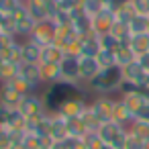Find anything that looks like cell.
Listing matches in <instances>:
<instances>
[{"label": "cell", "mask_w": 149, "mask_h": 149, "mask_svg": "<svg viewBox=\"0 0 149 149\" xmlns=\"http://www.w3.org/2000/svg\"><path fill=\"white\" fill-rule=\"evenodd\" d=\"M123 82H125L123 70L118 65H114V68L100 70L94 80H90L88 84H82V86H86V92H92L96 96H108L112 92H118Z\"/></svg>", "instance_id": "obj_1"}, {"label": "cell", "mask_w": 149, "mask_h": 149, "mask_svg": "<svg viewBox=\"0 0 149 149\" xmlns=\"http://www.w3.org/2000/svg\"><path fill=\"white\" fill-rule=\"evenodd\" d=\"M78 90H80V88H76V86H68V84H61V82H57V84H49L47 90H45V94H43L45 110H47L49 114H55V112L59 110V106H61L72 94H76Z\"/></svg>", "instance_id": "obj_2"}, {"label": "cell", "mask_w": 149, "mask_h": 149, "mask_svg": "<svg viewBox=\"0 0 149 149\" xmlns=\"http://www.w3.org/2000/svg\"><path fill=\"white\" fill-rule=\"evenodd\" d=\"M127 133H129V129H127V127H120V125L114 123V120L102 123L100 129H98V137H100L106 145H112L114 149H123V147H125Z\"/></svg>", "instance_id": "obj_3"}, {"label": "cell", "mask_w": 149, "mask_h": 149, "mask_svg": "<svg viewBox=\"0 0 149 149\" xmlns=\"http://www.w3.org/2000/svg\"><path fill=\"white\" fill-rule=\"evenodd\" d=\"M10 19H13V23H15V33H17V37L29 39V35H31V31H33V27H35V19L29 15L25 2L10 15Z\"/></svg>", "instance_id": "obj_4"}, {"label": "cell", "mask_w": 149, "mask_h": 149, "mask_svg": "<svg viewBox=\"0 0 149 149\" xmlns=\"http://www.w3.org/2000/svg\"><path fill=\"white\" fill-rule=\"evenodd\" d=\"M61 68V84H68V86H76L80 88L82 82H80V57H70L65 55L59 63Z\"/></svg>", "instance_id": "obj_5"}, {"label": "cell", "mask_w": 149, "mask_h": 149, "mask_svg": "<svg viewBox=\"0 0 149 149\" xmlns=\"http://www.w3.org/2000/svg\"><path fill=\"white\" fill-rule=\"evenodd\" d=\"M19 112L25 116V118H35V116H41L45 114V104H43V96H39L37 92L29 94V96H23L21 104H19Z\"/></svg>", "instance_id": "obj_6"}, {"label": "cell", "mask_w": 149, "mask_h": 149, "mask_svg": "<svg viewBox=\"0 0 149 149\" xmlns=\"http://www.w3.org/2000/svg\"><path fill=\"white\" fill-rule=\"evenodd\" d=\"M29 39L35 41V43L41 45V47L53 43V39H55V25H53V21H41V23H35V27H33Z\"/></svg>", "instance_id": "obj_7"}, {"label": "cell", "mask_w": 149, "mask_h": 149, "mask_svg": "<svg viewBox=\"0 0 149 149\" xmlns=\"http://www.w3.org/2000/svg\"><path fill=\"white\" fill-rule=\"evenodd\" d=\"M2 129L10 133H27V118L19 112V108H2Z\"/></svg>", "instance_id": "obj_8"}, {"label": "cell", "mask_w": 149, "mask_h": 149, "mask_svg": "<svg viewBox=\"0 0 149 149\" xmlns=\"http://www.w3.org/2000/svg\"><path fill=\"white\" fill-rule=\"evenodd\" d=\"M86 108H88V102L84 100V96H80V94L76 92V94H72V96L59 106V110H57L55 114H61L63 118H74V116H80Z\"/></svg>", "instance_id": "obj_9"}, {"label": "cell", "mask_w": 149, "mask_h": 149, "mask_svg": "<svg viewBox=\"0 0 149 149\" xmlns=\"http://www.w3.org/2000/svg\"><path fill=\"white\" fill-rule=\"evenodd\" d=\"M114 102H116V98H110V96H96V98L90 102V106H92V110L96 112V116H98L102 123H108V120H112Z\"/></svg>", "instance_id": "obj_10"}, {"label": "cell", "mask_w": 149, "mask_h": 149, "mask_svg": "<svg viewBox=\"0 0 149 149\" xmlns=\"http://www.w3.org/2000/svg\"><path fill=\"white\" fill-rule=\"evenodd\" d=\"M112 25H114V13L112 10H100L98 15H94L92 17V31L96 33V35H106V33H110V29H112Z\"/></svg>", "instance_id": "obj_11"}, {"label": "cell", "mask_w": 149, "mask_h": 149, "mask_svg": "<svg viewBox=\"0 0 149 149\" xmlns=\"http://www.w3.org/2000/svg\"><path fill=\"white\" fill-rule=\"evenodd\" d=\"M49 127H51V114L49 112H45L41 116H35V118H27V133H35V135H41V137H49Z\"/></svg>", "instance_id": "obj_12"}, {"label": "cell", "mask_w": 149, "mask_h": 149, "mask_svg": "<svg viewBox=\"0 0 149 149\" xmlns=\"http://www.w3.org/2000/svg\"><path fill=\"white\" fill-rule=\"evenodd\" d=\"M21 100H23V96L10 84H0V106L2 108H8V110L19 108Z\"/></svg>", "instance_id": "obj_13"}, {"label": "cell", "mask_w": 149, "mask_h": 149, "mask_svg": "<svg viewBox=\"0 0 149 149\" xmlns=\"http://www.w3.org/2000/svg\"><path fill=\"white\" fill-rule=\"evenodd\" d=\"M100 63L96 61V57H80V82L88 84L90 80H94L100 72Z\"/></svg>", "instance_id": "obj_14"}, {"label": "cell", "mask_w": 149, "mask_h": 149, "mask_svg": "<svg viewBox=\"0 0 149 149\" xmlns=\"http://www.w3.org/2000/svg\"><path fill=\"white\" fill-rule=\"evenodd\" d=\"M72 29H74L80 37H84V35H88V33H94V31H92V17L86 15L84 10H74V13H72Z\"/></svg>", "instance_id": "obj_15"}, {"label": "cell", "mask_w": 149, "mask_h": 149, "mask_svg": "<svg viewBox=\"0 0 149 149\" xmlns=\"http://www.w3.org/2000/svg\"><path fill=\"white\" fill-rule=\"evenodd\" d=\"M80 45H82V57H96L102 49L96 33H88V35L80 37Z\"/></svg>", "instance_id": "obj_16"}, {"label": "cell", "mask_w": 149, "mask_h": 149, "mask_svg": "<svg viewBox=\"0 0 149 149\" xmlns=\"http://www.w3.org/2000/svg\"><path fill=\"white\" fill-rule=\"evenodd\" d=\"M123 70V78H125V82H133V84H145V80H147V72L137 63V59L133 61V63H127L125 68H120Z\"/></svg>", "instance_id": "obj_17"}, {"label": "cell", "mask_w": 149, "mask_h": 149, "mask_svg": "<svg viewBox=\"0 0 149 149\" xmlns=\"http://www.w3.org/2000/svg\"><path fill=\"white\" fill-rule=\"evenodd\" d=\"M112 120L114 123H118L120 127H131L133 125V120H135V114L125 106V102L120 100V98H116V102H114V110H112Z\"/></svg>", "instance_id": "obj_18"}, {"label": "cell", "mask_w": 149, "mask_h": 149, "mask_svg": "<svg viewBox=\"0 0 149 149\" xmlns=\"http://www.w3.org/2000/svg\"><path fill=\"white\" fill-rule=\"evenodd\" d=\"M49 137L51 141H63L70 137L68 133V123L61 114H51V127H49Z\"/></svg>", "instance_id": "obj_19"}, {"label": "cell", "mask_w": 149, "mask_h": 149, "mask_svg": "<svg viewBox=\"0 0 149 149\" xmlns=\"http://www.w3.org/2000/svg\"><path fill=\"white\" fill-rule=\"evenodd\" d=\"M19 76L21 78H25V80H29L33 86H41L43 84V80H41V65L39 63H21V68H19Z\"/></svg>", "instance_id": "obj_20"}, {"label": "cell", "mask_w": 149, "mask_h": 149, "mask_svg": "<svg viewBox=\"0 0 149 149\" xmlns=\"http://www.w3.org/2000/svg\"><path fill=\"white\" fill-rule=\"evenodd\" d=\"M63 57H65L63 49L55 43H49L41 49V61L39 63H61Z\"/></svg>", "instance_id": "obj_21"}, {"label": "cell", "mask_w": 149, "mask_h": 149, "mask_svg": "<svg viewBox=\"0 0 149 149\" xmlns=\"http://www.w3.org/2000/svg\"><path fill=\"white\" fill-rule=\"evenodd\" d=\"M41 45H37L31 39L23 41V61L25 63H39L41 61Z\"/></svg>", "instance_id": "obj_22"}, {"label": "cell", "mask_w": 149, "mask_h": 149, "mask_svg": "<svg viewBox=\"0 0 149 149\" xmlns=\"http://www.w3.org/2000/svg\"><path fill=\"white\" fill-rule=\"evenodd\" d=\"M41 65V80L43 84H57L61 80V68L59 63H39Z\"/></svg>", "instance_id": "obj_23"}, {"label": "cell", "mask_w": 149, "mask_h": 149, "mask_svg": "<svg viewBox=\"0 0 149 149\" xmlns=\"http://www.w3.org/2000/svg\"><path fill=\"white\" fill-rule=\"evenodd\" d=\"M0 57H2L4 61L23 63V43H21V41H15L13 45L2 47V49H0Z\"/></svg>", "instance_id": "obj_24"}, {"label": "cell", "mask_w": 149, "mask_h": 149, "mask_svg": "<svg viewBox=\"0 0 149 149\" xmlns=\"http://www.w3.org/2000/svg\"><path fill=\"white\" fill-rule=\"evenodd\" d=\"M129 47L133 49V53L139 57L143 53H149V33H139V35H131L129 39Z\"/></svg>", "instance_id": "obj_25"}, {"label": "cell", "mask_w": 149, "mask_h": 149, "mask_svg": "<svg viewBox=\"0 0 149 149\" xmlns=\"http://www.w3.org/2000/svg\"><path fill=\"white\" fill-rule=\"evenodd\" d=\"M114 59H116V65L118 68H125L127 63H133L137 59V55L133 53V49L129 47V43H120L114 49Z\"/></svg>", "instance_id": "obj_26"}, {"label": "cell", "mask_w": 149, "mask_h": 149, "mask_svg": "<svg viewBox=\"0 0 149 149\" xmlns=\"http://www.w3.org/2000/svg\"><path fill=\"white\" fill-rule=\"evenodd\" d=\"M65 123H68V133H70V137H86V135H90V131H88V127L84 125L82 116L65 118Z\"/></svg>", "instance_id": "obj_27"}, {"label": "cell", "mask_w": 149, "mask_h": 149, "mask_svg": "<svg viewBox=\"0 0 149 149\" xmlns=\"http://www.w3.org/2000/svg\"><path fill=\"white\" fill-rule=\"evenodd\" d=\"M135 15H137V13H135L133 4H131V0H127V2H123V4H120V6L114 10V21L129 25V23H131V19H133Z\"/></svg>", "instance_id": "obj_28"}, {"label": "cell", "mask_w": 149, "mask_h": 149, "mask_svg": "<svg viewBox=\"0 0 149 149\" xmlns=\"http://www.w3.org/2000/svg\"><path fill=\"white\" fill-rule=\"evenodd\" d=\"M131 35H139V33H149V17L145 15H135L129 23Z\"/></svg>", "instance_id": "obj_29"}, {"label": "cell", "mask_w": 149, "mask_h": 149, "mask_svg": "<svg viewBox=\"0 0 149 149\" xmlns=\"http://www.w3.org/2000/svg\"><path fill=\"white\" fill-rule=\"evenodd\" d=\"M120 100L125 102V106H127L133 114H137V112L145 106V102H147L141 94H125V96H120Z\"/></svg>", "instance_id": "obj_30"}, {"label": "cell", "mask_w": 149, "mask_h": 149, "mask_svg": "<svg viewBox=\"0 0 149 149\" xmlns=\"http://www.w3.org/2000/svg\"><path fill=\"white\" fill-rule=\"evenodd\" d=\"M80 116H82V120H84V125L88 127V131H90V133H98V129H100L102 120L96 116V112L92 110V106H90V104H88V108H86Z\"/></svg>", "instance_id": "obj_31"}, {"label": "cell", "mask_w": 149, "mask_h": 149, "mask_svg": "<svg viewBox=\"0 0 149 149\" xmlns=\"http://www.w3.org/2000/svg\"><path fill=\"white\" fill-rule=\"evenodd\" d=\"M8 84H10L21 96H29V94H33V92L37 90V86H33L29 80H25V78H21V76H17V78H15L13 82H8Z\"/></svg>", "instance_id": "obj_32"}, {"label": "cell", "mask_w": 149, "mask_h": 149, "mask_svg": "<svg viewBox=\"0 0 149 149\" xmlns=\"http://www.w3.org/2000/svg\"><path fill=\"white\" fill-rule=\"evenodd\" d=\"M19 68H21V63L6 61L4 68H2V72H0V84H8V82H13V80L19 76Z\"/></svg>", "instance_id": "obj_33"}, {"label": "cell", "mask_w": 149, "mask_h": 149, "mask_svg": "<svg viewBox=\"0 0 149 149\" xmlns=\"http://www.w3.org/2000/svg\"><path fill=\"white\" fill-rule=\"evenodd\" d=\"M110 35H114L120 43H129V39H131V29H129V25L114 21V25H112V29H110Z\"/></svg>", "instance_id": "obj_34"}, {"label": "cell", "mask_w": 149, "mask_h": 149, "mask_svg": "<svg viewBox=\"0 0 149 149\" xmlns=\"http://www.w3.org/2000/svg\"><path fill=\"white\" fill-rule=\"evenodd\" d=\"M96 61L100 63L102 70L106 68H114L116 65V59H114V51H108V49H100V53L96 55Z\"/></svg>", "instance_id": "obj_35"}, {"label": "cell", "mask_w": 149, "mask_h": 149, "mask_svg": "<svg viewBox=\"0 0 149 149\" xmlns=\"http://www.w3.org/2000/svg\"><path fill=\"white\" fill-rule=\"evenodd\" d=\"M129 133H133L135 137L145 141V139H149V125L143 123V120H133V125L129 127Z\"/></svg>", "instance_id": "obj_36"}, {"label": "cell", "mask_w": 149, "mask_h": 149, "mask_svg": "<svg viewBox=\"0 0 149 149\" xmlns=\"http://www.w3.org/2000/svg\"><path fill=\"white\" fill-rule=\"evenodd\" d=\"M25 2V0H0V15L4 17H10L21 4Z\"/></svg>", "instance_id": "obj_37"}, {"label": "cell", "mask_w": 149, "mask_h": 149, "mask_svg": "<svg viewBox=\"0 0 149 149\" xmlns=\"http://www.w3.org/2000/svg\"><path fill=\"white\" fill-rule=\"evenodd\" d=\"M98 39H100V47H102V49H108V51H114V49L120 45V41H118L114 35H110V33L98 35Z\"/></svg>", "instance_id": "obj_38"}, {"label": "cell", "mask_w": 149, "mask_h": 149, "mask_svg": "<svg viewBox=\"0 0 149 149\" xmlns=\"http://www.w3.org/2000/svg\"><path fill=\"white\" fill-rule=\"evenodd\" d=\"M86 15H90V17H94V15H98L100 10H104V4H100L98 0H86L84 2V8H82Z\"/></svg>", "instance_id": "obj_39"}, {"label": "cell", "mask_w": 149, "mask_h": 149, "mask_svg": "<svg viewBox=\"0 0 149 149\" xmlns=\"http://www.w3.org/2000/svg\"><path fill=\"white\" fill-rule=\"evenodd\" d=\"M131 4H133V8H135L137 15L149 17V0H131Z\"/></svg>", "instance_id": "obj_40"}, {"label": "cell", "mask_w": 149, "mask_h": 149, "mask_svg": "<svg viewBox=\"0 0 149 149\" xmlns=\"http://www.w3.org/2000/svg\"><path fill=\"white\" fill-rule=\"evenodd\" d=\"M86 141H88V149H102L106 143L98 137V133H90V135H86Z\"/></svg>", "instance_id": "obj_41"}, {"label": "cell", "mask_w": 149, "mask_h": 149, "mask_svg": "<svg viewBox=\"0 0 149 149\" xmlns=\"http://www.w3.org/2000/svg\"><path fill=\"white\" fill-rule=\"evenodd\" d=\"M123 149H143V141L139 137H135L133 133H127V141Z\"/></svg>", "instance_id": "obj_42"}, {"label": "cell", "mask_w": 149, "mask_h": 149, "mask_svg": "<svg viewBox=\"0 0 149 149\" xmlns=\"http://www.w3.org/2000/svg\"><path fill=\"white\" fill-rule=\"evenodd\" d=\"M68 147L70 149H88L86 137H68Z\"/></svg>", "instance_id": "obj_43"}, {"label": "cell", "mask_w": 149, "mask_h": 149, "mask_svg": "<svg viewBox=\"0 0 149 149\" xmlns=\"http://www.w3.org/2000/svg\"><path fill=\"white\" fill-rule=\"evenodd\" d=\"M13 147V133L6 129H0V149H10Z\"/></svg>", "instance_id": "obj_44"}, {"label": "cell", "mask_w": 149, "mask_h": 149, "mask_svg": "<svg viewBox=\"0 0 149 149\" xmlns=\"http://www.w3.org/2000/svg\"><path fill=\"white\" fill-rule=\"evenodd\" d=\"M135 120H143V123L149 125V102H145V106L135 114Z\"/></svg>", "instance_id": "obj_45"}, {"label": "cell", "mask_w": 149, "mask_h": 149, "mask_svg": "<svg viewBox=\"0 0 149 149\" xmlns=\"http://www.w3.org/2000/svg\"><path fill=\"white\" fill-rule=\"evenodd\" d=\"M137 63H139V65H141V68H143V70L149 74V53H143V55H139V57H137Z\"/></svg>", "instance_id": "obj_46"}, {"label": "cell", "mask_w": 149, "mask_h": 149, "mask_svg": "<svg viewBox=\"0 0 149 149\" xmlns=\"http://www.w3.org/2000/svg\"><path fill=\"white\" fill-rule=\"evenodd\" d=\"M49 149H70L68 147V139H63V141H51Z\"/></svg>", "instance_id": "obj_47"}, {"label": "cell", "mask_w": 149, "mask_h": 149, "mask_svg": "<svg viewBox=\"0 0 149 149\" xmlns=\"http://www.w3.org/2000/svg\"><path fill=\"white\" fill-rule=\"evenodd\" d=\"M10 149H27V147H25V145H23V143H15V145H13V147H10Z\"/></svg>", "instance_id": "obj_48"}, {"label": "cell", "mask_w": 149, "mask_h": 149, "mask_svg": "<svg viewBox=\"0 0 149 149\" xmlns=\"http://www.w3.org/2000/svg\"><path fill=\"white\" fill-rule=\"evenodd\" d=\"M143 149H149V139H145V141H143Z\"/></svg>", "instance_id": "obj_49"}, {"label": "cell", "mask_w": 149, "mask_h": 149, "mask_svg": "<svg viewBox=\"0 0 149 149\" xmlns=\"http://www.w3.org/2000/svg\"><path fill=\"white\" fill-rule=\"evenodd\" d=\"M98 2H100V4H104V6H106V4H110V2H112V0H98Z\"/></svg>", "instance_id": "obj_50"}, {"label": "cell", "mask_w": 149, "mask_h": 149, "mask_svg": "<svg viewBox=\"0 0 149 149\" xmlns=\"http://www.w3.org/2000/svg\"><path fill=\"white\" fill-rule=\"evenodd\" d=\"M4 63H6V61H4L2 57H0V72H2V68H4Z\"/></svg>", "instance_id": "obj_51"}, {"label": "cell", "mask_w": 149, "mask_h": 149, "mask_svg": "<svg viewBox=\"0 0 149 149\" xmlns=\"http://www.w3.org/2000/svg\"><path fill=\"white\" fill-rule=\"evenodd\" d=\"M0 129H2V106H0Z\"/></svg>", "instance_id": "obj_52"}, {"label": "cell", "mask_w": 149, "mask_h": 149, "mask_svg": "<svg viewBox=\"0 0 149 149\" xmlns=\"http://www.w3.org/2000/svg\"><path fill=\"white\" fill-rule=\"evenodd\" d=\"M102 149H114V147H112V145H104Z\"/></svg>", "instance_id": "obj_53"}, {"label": "cell", "mask_w": 149, "mask_h": 149, "mask_svg": "<svg viewBox=\"0 0 149 149\" xmlns=\"http://www.w3.org/2000/svg\"><path fill=\"white\" fill-rule=\"evenodd\" d=\"M145 84H147V86H149V74H147V80H145Z\"/></svg>", "instance_id": "obj_54"}, {"label": "cell", "mask_w": 149, "mask_h": 149, "mask_svg": "<svg viewBox=\"0 0 149 149\" xmlns=\"http://www.w3.org/2000/svg\"><path fill=\"white\" fill-rule=\"evenodd\" d=\"M41 149H49V147H41Z\"/></svg>", "instance_id": "obj_55"}, {"label": "cell", "mask_w": 149, "mask_h": 149, "mask_svg": "<svg viewBox=\"0 0 149 149\" xmlns=\"http://www.w3.org/2000/svg\"><path fill=\"white\" fill-rule=\"evenodd\" d=\"M0 35H2V31H0Z\"/></svg>", "instance_id": "obj_56"}]
</instances>
